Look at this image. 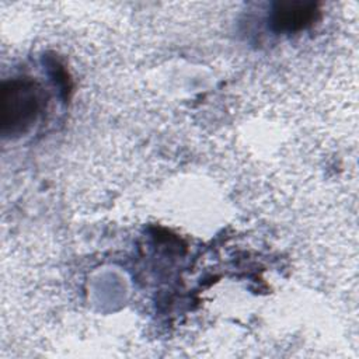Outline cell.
I'll use <instances>...</instances> for the list:
<instances>
[{"label":"cell","mask_w":359,"mask_h":359,"mask_svg":"<svg viewBox=\"0 0 359 359\" xmlns=\"http://www.w3.org/2000/svg\"><path fill=\"white\" fill-rule=\"evenodd\" d=\"M43 105L41 87L28 77L11 79L1 87V132L7 136L27 132Z\"/></svg>","instance_id":"obj_1"},{"label":"cell","mask_w":359,"mask_h":359,"mask_svg":"<svg viewBox=\"0 0 359 359\" xmlns=\"http://www.w3.org/2000/svg\"><path fill=\"white\" fill-rule=\"evenodd\" d=\"M320 15L318 7L311 1H283L275 4L272 27L278 32H299L310 27Z\"/></svg>","instance_id":"obj_2"}]
</instances>
